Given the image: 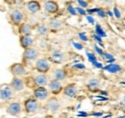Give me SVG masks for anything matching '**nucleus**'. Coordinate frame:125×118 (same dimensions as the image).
Here are the masks:
<instances>
[{
  "instance_id": "17",
  "label": "nucleus",
  "mask_w": 125,
  "mask_h": 118,
  "mask_svg": "<svg viewBox=\"0 0 125 118\" xmlns=\"http://www.w3.org/2000/svg\"><path fill=\"white\" fill-rule=\"evenodd\" d=\"M50 59L55 63H61L65 59V55L61 50H54L50 55Z\"/></svg>"
},
{
  "instance_id": "32",
  "label": "nucleus",
  "mask_w": 125,
  "mask_h": 118,
  "mask_svg": "<svg viewBox=\"0 0 125 118\" xmlns=\"http://www.w3.org/2000/svg\"><path fill=\"white\" fill-rule=\"evenodd\" d=\"M94 50H95V52L97 53V55H99V56H103L104 51H103V49H102V48H100L99 46H97L96 44L94 46Z\"/></svg>"
},
{
  "instance_id": "25",
  "label": "nucleus",
  "mask_w": 125,
  "mask_h": 118,
  "mask_svg": "<svg viewBox=\"0 0 125 118\" xmlns=\"http://www.w3.org/2000/svg\"><path fill=\"white\" fill-rule=\"evenodd\" d=\"M86 54H87V57H88V59H89L90 62L94 63V62H95V61H97V57H96L95 54L92 53V52H89V51H87Z\"/></svg>"
},
{
  "instance_id": "19",
  "label": "nucleus",
  "mask_w": 125,
  "mask_h": 118,
  "mask_svg": "<svg viewBox=\"0 0 125 118\" xmlns=\"http://www.w3.org/2000/svg\"><path fill=\"white\" fill-rule=\"evenodd\" d=\"M63 26L62 24V21L59 18H52L49 20V23H48V27L49 29L51 30H55V31H59L61 30Z\"/></svg>"
},
{
  "instance_id": "23",
  "label": "nucleus",
  "mask_w": 125,
  "mask_h": 118,
  "mask_svg": "<svg viewBox=\"0 0 125 118\" xmlns=\"http://www.w3.org/2000/svg\"><path fill=\"white\" fill-rule=\"evenodd\" d=\"M37 35L38 36H41V37H43V36H46L47 34L49 33V27L44 25V24H40L37 26Z\"/></svg>"
},
{
  "instance_id": "20",
  "label": "nucleus",
  "mask_w": 125,
  "mask_h": 118,
  "mask_svg": "<svg viewBox=\"0 0 125 118\" xmlns=\"http://www.w3.org/2000/svg\"><path fill=\"white\" fill-rule=\"evenodd\" d=\"M32 32H33V28L28 23H22L18 27V33L20 34V36H31Z\"/></svg>"
},
{
  "instance_id": "39",
  "label": "nucleus",
  "mask_w": 125,
  "mask_h": 118,
  "mask_svg": "<svg viewBox=\"0 0 125 118\" xmlns=\"http://www.w3.org/2000/svg\"><path fill=\"white\" fill-rule=\"evenodd\" d=\"M73 68H78V69H85L86 66L84 63H76L73 65Z\"/></svg>"
},
{
  "instance_id": "35",
  "label": "nucleus",
  "mask_w": 125,
  "mask_h": 118,
  "mask_svg": "<svg viewBox=\"0 0 125 118\" xmlns=\"http://www.w3.org/2000/svg\"><path fill=\"white\" fill-rule=\"evenodd\" d=\"M72 44H73V46L75 47V49H77V50H82V49L84 48L83 44H82V43H79V42H75V41H73V42H72Z\"/></svg>"
},
{
  "instance_id": "14",
  "label": "nucleus",
  "mask_w": 125,
  "mask_h": 118,
  "mask_svg": "<svg viewBox=\"0 0 125 118\" xmlns=\"http://www.w3.org/2000/svg\"><path fill=\"white\" fill-rule=\"evenodd\" d=\"M26 9L27 11L32 14V15H35L37 13H39L42 9V6H41V3L37 0H31L29 2H27L26 4Z\"/></svg>"
},
{
  "instance_id": "27",
  "label": "nucleus",
  "mask_w": 125,
  "mask_h": 118,
  "mask_svg": "<svg viewBox=\"0 0 125 118\" xmlns=\"http://www.w3.org/2000/svg\"><path fill=\"white\" fill-rule=\"evenodd\" d=\"M78 37H79V39L82 40V41H88L89 40V37L87 36V34L86 33H84V32H80L78 34Z\"/></svg>"
},
{
  "instance_id": "29",
  "label": "nucleus",
  "mask_w": 125,
  "mask_h": 118,
  "mask_svg": "<svg viewBox=\"0 0 125 118\" xmlns=\"http://www.w3.org/2000/svg\"><path fill=\"white\" fill-rule=\"evenodd\" d=\"M67 11H68V13H69L70 15H76L78 14L77 11H76V8H74L72 5H68V6H67Z\"/></svg>"
},
{
  "instance_id": "5",
  "label": "nucleus",
  "mask_w": 125,
  "mask_h": 118,
  "mask_svg": "<svg viewBox=\"0 0 125 118\" xmlns=\"http://www.w3.org/2000/svg\"><path fill=\"white\" fill-rule=\"evenodd\" d=\"M10 72L13 74L14 77H23L27 74V70L25 68V66L20 63V62H16V63H14L10 66L9 68Z\"/></svg>"
},
{
  "instance_id": "18",
  "label": "nucleus",
  "mask_w": 125,
  "mask_h": 118,
  "mask_svg": "<svg viewBox=\"0 0 125 118\" xmlns=\"http://www.w3.org/2000/svg\"><path fill=\"white\" fill-rule=\"evenodd\" d=\"M101 86V83H100V80L99 79H96V78H93V79H90L88 84H87V88L89 90H91L92 92H96V91H99V88Z\"/></svg>"
},
{
  "instance_id": "9",
  "label": "nucleus",
  "mask_w": 125,
  "mask_h": 118,
  "mask_svg": "<svg viewBox=\"0 0 125 118\" xmlns=\"http://www.w3.org/2000/svg\"><path fill=\"white\" fill-rule=\"evenodd\" d=\"M6 111H7V113H9L12 116H18L22 111L21 104L18 102L10 103L8 105V107L6 108Z\"/></svg>"
},
{
  "instance_id": "11",
  "label": "nucleus",
  "mask_w": 125,
  "mask_h": 118,
  "mask_svg": "<svg viewBox=\"0 0 125 118\" xmlns=\"http://www.w3.org/2000/svg\"><path fill=\"white\" fill-rule=\"evenodd\" d=\"M43 8H44V11L46 12L47 14H50V15H54L56 13L59 12V4L54 1V0H47L44 2V5H43Z\"/></svg>"
},
{
  "instance_id": "6",
  "label": "nucleus",
  "mask_w": 125,
  "mask_h": 118,
  "mask_svg": "<svg viewBox=\"0 0 125 118\" xmlns=\"http://www.w3.org/2000/svg\"><path fill=\"white\" fill-rule=\"evenodd\" d=\"M34 98H36L38 101H45L49 97V89L44 87H38L33 90Z\"/></svg>"
},
{
  "instance_id": "38",
  "label": "nucleus",
  "mask_w": 125,
  "mask_h": 118,
  "mask_svg": "<svg viewBox=\"0 0 125 118\" xmlns=\"http://www.w3.org/2000/svg\"><path fill=\"white\" fill-rule=\"evenodd\" d=\"M90 115L91 116H94V117H102L103 116V112H96V111H94V112H92V113H90Z\"/></svg>"
},
{
  "instance_id": "49",
  "label": "nucleus",
  "mask_w": 125,
  "mask_h": 118,
  "mask_svg": "<svg viewBox=\"0 0 125 118\" xmlns=\"http://www.w3.org/2000/svg\"><path fill=\"white\" fill-rule=\"evenodd\" d=\"M124 101H125V98H124Z\"/></svg>"
},
{
  "instance_id": "42",
  "label": "nucleus",
  "mask_w": 125,
  "mask_h": 118,
  "mask_svg": "<svg viewBox=\"0 0 125 118\" xmlns=\"http://www.w3.org/2000/svg\"><path fill=\"white\" fill-rule=\"evenodd\" d=\"M99 92H100V94H102V96H108V92L107 91H105V90H99Z\"/></svg>"
},
{
  "instance_id": "22",
  "label": "nucleus",
  "mask_w": 125,
  "mask_h": 118,
  "mask_svg": "<svg viewBox=\"0 0 125 118\" xmlns=\"http://www.w3.org/2000/svg\"><path fill=\"white\" fill-rule=\"evenodd\" d=\"M67 77V73L64 69L62 68H57L54 71V79L59 80V81H62Z\"/></svg>"
},
{
  "instance_id": "10",
  "label": "nucleus",
  "mask_w": 125,
  "mask_h": 118,
  "mask_svg": "<svg viewBox=\"0 0 125 118\" xmlns=\"http://www.w3.org/2000/svg\"><path fill=\"white\" fill-rule=\"evenodd\" d=\"M48 88H49V91L54 95H58L59 93L62 92V90H63L61 81L56 79H53L48 83Z\"/></svg>"
},
{
  "instance_id": "13",
  "label": "nucleus",
  "mask_w": 125,
  "mask_h": 118,
  "mask_svg": "<svg viewBox=\"0 0 125 118\" xmlns=\"http://www.w3.org/2000/svg\"><path fill=\"white\" fill-rule=\"evenodd\" d=\"M63 94L69 98H76L78 95V88L75 84H69L63 88Z\"/></svg>"
},
{
  "instance_id": "8",
  "label": "nucleus",
  "mask_w": 125,
  "mask_h": 118,
  "mask_svg": "<svg viewBox=\"0 0 125 118\" xmlns=\"http://www.w3.org/2000/svg\"><path fill=\"white\" fill-rule=\"evenodd\" d=\"M14 95V90L10 85H3L0 88V99L3 101L10 100Z\"/></svg>"
},
{
  "instance_id": "3",
  "label": "nucleus",
  "mask_w": 125,
  "mask_h": 118,
  "mask_svg": "<svg viewBox=\"0 0 125 118\" xmlns=\"http://www.w3.org/2000/svg\"><path fill=\"white\" fill-rule=\"evenodd\" d=\"M40 50L38 48L35 47H30L24 50L23 54H22V58L23 60L25 61H34L37 60L40 57Z\"/></svg>"
},
{
  "instance_id": "7",
  "label": "nucleus",
  "mask_w": 125,
  "mask_h": 118,
  "mask_svg": "<svg viewBox=\"0 0 125 118\" xmlns=\"http://www.w3.org/2000/svg\"><path fill=\"white\" fill-rule=\"evenodd\" d=\"M10 18H11V21L14 25L16 26H20L22 24V21L24 19V14L21 10L19 9H15L11 12L10 14Z\"/></svg>"
},
{
  "instance_id": "30",
  "label": "nucleus",
  "mask_w": 125,
  "mask_h": 118,
  "mask_svg": "<svg viewBox=\"0 0 125 118\" xmlns=\"http://www.w3.org/2000/svg\"><path fill=\"white\" fill-rule=\"evenodd\" d=\"M93 38L94 39V40L98 43V44H100L101 46H104V44H103V41H102V38L101 37H99V36H97L95 33H94V35H93Z\"/></svg>"
},
{
  "instance_id": "43",
  "label": "nucleus",
  "mask_w": 125,
  "mask_h": 118,
  "mask_svg": "<svg viewBox=\"0 0 125 118\" xmlns=\"http://www.w3.org/2000/svg\"><path fill=\"white\" fill-rule=\"evenodd\" d=\"M42 118H53L51 115H47V116H44V117H42Z\"/></svg>"
},
{
  "instance_id": "16",
  "label": "nucleus",
  "mask_w": 125,
  "mask_h": 118,
  "mask_svg": "<svg viewBox=\"0 0 125 118\" xmlns=\"http://www.w3.org/2000/svg\"><path fill=\"white\" fill-rule=\"evenodd\" d=\"M19 43H20V46L25 50L27 48L33 47L34 39L32 38V36H20V38H19Z\"/></svg>"
},
{
  "instance_id": "4",
  "label": "nucleus",
  "mask_w": 125,
  "mask_h": 118,
  "mask_svg": "<svg viewBox=\"0 0 125 118\" xmlns=\"http://www.w3.org/2000/svg\"><path fill=\"white\" fill-rule=\"evenodd\" d=\"M35 69L39 73L46 74L50 70V62L47 59H38L35 62Z\"/></svg>"
},
{
  "instance_id": "26",
  "label": "nucleus",
  "mask_w": 125,
  "mask_h": 118,
  "mask_svg": "<svg viewBox=\"0 0 125 118\" xmlns=\"http://www.w3.org/2000/svg\"><path fill=\"white\" fill-rule=\"evenodd\" d=\"M113 12H114L115 16L117 19H120V18H121V12H120V10H119L116 6H115V7L113 8Z\"/></svg>"
},
{
  "instance_id": "36",
  "label": "nucleus",
  "mask_w": 125,
  "mask_h": 118,
  "mask_svg": "<svg viewBox=\"0 0 125 118\" xmlns=\"http://www.w3.org/2000/svg\"><path fill=\"white\" fill-rule=\"evenodd\" d=\"M93 65H94V67H96V68H99V69H103V67H104L103 63H102V62H99V61H95V62H94Z\"/></svg>"
},
{
  "instance_id": "37",
  "label": "nucleus",
  "mask_w": 125,
  "mask_h": 118,
  "mask_svg": "<svg viewBox=\"0 0 125 118\" xmlns=\"http://www.w3.org/2000/svg\"><path fill=\"white\" fill-rule=\"evenodd\" d=\"M76 11H77V13L80 14L81 15H87V11H85L83 8H81V7H78V8H76Z\"/></svg>"
},
{
  "instance_id": "33",
  "label": "nucleus",
  "mask_w": 125,
  "mask_h": 118,
  "mask_svg": "<svg viewBox=\"0 0 125 118\" xmlns=\"http://www.w3.org/2000/svg\"><path fill=\"white\" fill-rule=\"evenodd\" d=\"M102 57H103L105 59H107V60L115 59L114 55H113V54H111V53H108V52H104V54H103V56H102Z\"/></svg>"
},
{
  "instance_id": "24",
  "label": "nucleus",
  "mask_w": 125,
  "mask_h": 118,
  "mask_svg": "<svg viewBox=\"0 0 125 118\" xmlns=\"http://www.w3.org/2000/svg\"><path fill=\"white\" fill-rule=\"evenodd\" d=\"M95 34H96L97 36L101 37V38H106V37H107L106 32L103 30V28L101 27L100 24H96V25H95Z\"/></svg>"
},
{
  "instance_id": "31",
  "label": "nucleus",
  "mask_w": 125,
  "mask_h": 118,
  "mask_svg": "<svg viewBox=\"0 0 125 118\" xmlns=\"http://www.w3.org/2000/svg\"><path fill=\"white\" fill-rule=\"evenodd\" d=\"M77 2H78L79 6L81 7V8H87L88 6H89V2L87 1V0H77Z\"/></svg>"
},
{
  "instance_id": "28",
  "label": "nucleus",
  "mask_w": 125,
  "mask_h": 118,
  "mask_svg": "<svg viewBox=\"0 0 125 118\" xmlns=\"http://www.w3.org/2000/svg\"><path fill=\"white\" fill-rule=\"evenodd\" d=\"M96 14H97L98 16H100L101 18H104V17L107 16V13H106L103 9H101V8H97V12H96Z\"/></svg>"
},
{
  "instance_id": "48",
  "label": "nucleus",
  "mask_w": 125,
  "mask_h": 118,
  "mask_svg": "<svg viewBox=\"0 0 125 118\" xmlns=\"http://www.w3.org/2000/svg\"><path fill=\"white\" fill-rule=\"evenodd\" d=\"M22 118H30V117H28V116H24V117H22Z\"/></svg>"
},
{
  "instance_id": "21",
  "label": "nucleus",
  "mask_w": 125,
  "mask_h": 118,
  "mask_svg": "<svg viewBox=\"0 0 125 118\" xmlns=\"http://www.w3.org/2000/svg\"><path fill=\"white\" fill-rule=\"evenodd\" d=\"M103 70H105V71H107V72H109V73L115 74V73H117V72H119V71H121V70H122V67H121L119 64L114 62V63H110L108 65H105V66L103 67Z\"/></svg>"
},
{
  "instance_id": "1",
  "label": "nucleus",
  "mask_w": 125,
  "mask_h": 118,
  "mask_svg": "<svg viewBox=\"0 0 125 118\" xmlns=\"http://www.w3.org/2000/svg\"><path fill=\"white\" fill-rule=\"evenodd\" d=\"M23 107H24V110L26 113L34 114L38 112L40 108V104L36 98H28L24 101Z\"/></svg>"
},
{
  "instance_id": "44",
  "label": "nucleus",
  "mask_w": 125,
  "mask_h": 118,
  "mask_svg": "<svg viewBox=\"0 0 125 118\" xmlns=\"http://www.w3.org/2000/svg\"><path fill=\"white\" fill-rule=\"evenodd\" d=\"M110 116H112V114H109V115H106V116H103V118H108Z\"/></svg>"
},
{
  "instance_id": "47",
  "label": "nucleus",
  "mask_w": 125,
  "mask_h": 118,
  "mask_svg": "<svg viewBox=\"0 0 125 118\" xmlns=\"http://www.w3.org/2000/svg\"><path fill=\"white\" fill-rule=\"evenodd\" d=\"M117 118H125V116H120V117H117Z\"/></svg>"
},
{
  "instance_id": "2",
  "label": "nucleus",
  "mask_w": 125,
  "mask_h": 118,
  "mask_svg": "<svg viewBox=\"0 0 125 118\" xmlns=\"http://www.w3.org/2000/svg\"><path fill=\"white\" fill-rule=\"evenodd\" d=\"M45 109L48 110L51 114H56L61 109V103L56 97H51L47 100L45 104Z\"/></svg>"
},
{
  "instance_id": "15",
  "label": "nucleus",
  "mask_w": 125,
  "mask_h": 118,
  "mask_svg": "<svg viewBox=\"0 0 125 118\" xmlns=\"http://www.w3.org/2000/svg\"><path fill=\"white\" fill-rule=\"evenodd\" d=\"M34 81H35V85L36 87H45L48 85V77L46 74L39 73L34 76Z\"/></svg>"
},
{
  "instance_id": "40",
  "label": "nucleus",
  "mask_w": 125,
  "mask_h": 118,
  "mask_svg": "<svg viewBox=\"0 0 125 118\" xmlns=\"http://www.w3.org/2000/svg\"><path fill=\"white\" fill-rule=\"evenodd\" d=\"M87 20H88L91 24H94V18L92 15H88V16H87Z\"/></svg>"
},
{
  "instance_id": "41",
  "label": "nucleus",
  "mask_w": 125,
  "mask_h": 118,
  "mask_svg": "<svg viewBox=\"0 0 125 118\" xmlns=\"http://www.w3.org/2000/svg\"><path fill=\"white\" fill-rule=\"evenodd\" d=\"M106 13H107V15H109L110 17H114V16H115V15H114V12H113L112 10H107V11H106Z\"/></svg>"
},
{
  "instance_id": "34",
  "label": "nucleus",
  "mask_w": 125,
  "mask_h": 118,
  "mask_svg": "<svg viewBox=\"0 0 125 118\" xmlns=\"http://www.w3.org/2000/svg\"><path fill=\"white\" fill-rule=\"evenodd\" d=\"M89 115H90V113H88V112H86V111H82V110H79L78 114H77L78 117H82V118L88 117Z\"/></svg>"
},
{
  "instance_id": "45",
  "label": "nucleus",
  "mask_w": 125,
  "mask_h": 118,
  "mask_svg": "<svg viewBox=\"0 0 125 118\" xmlns=\"http://www.w3.org/2000/svg\"><path fill=\"white\" fill-rule=\"evenodd\" d=\"M87 1H88V2H89V3H90V2H94V1H95V0H87Z\"/></svg>"
},
{
  "instance_id": "12",
  "label": "nucleus",
  "mask_w": 125,
  "mask_h": 118,
  "mask_svg": "<svg viewBox=\"0 0 125 118\" xmlns=\"http://www.w3.org/2000/svg\"><path fill=\"white\" fill-rule=\"evenodd\" d=\"M10 86L12 87V88L14 91L16 92H19V91H22L23 89L25 88V82L22 78L20 77H14Z\"/></svg>"
},
{
  "instance_id": "46",
  "label": "nucleus",
  "mask_w": 125,
  "mask_h": 118,
  "mask_svg": "<svg viewBox=\"0 0 125 118\" xmlns=\"http://www.w3.org/2000/svg\"><path fill=\"white\" fill-rule=\"evenodd\" d=\"M120 84H121V85H124V86H125V81H124V82H121Z\"/></svg>"
}]
</instances>
